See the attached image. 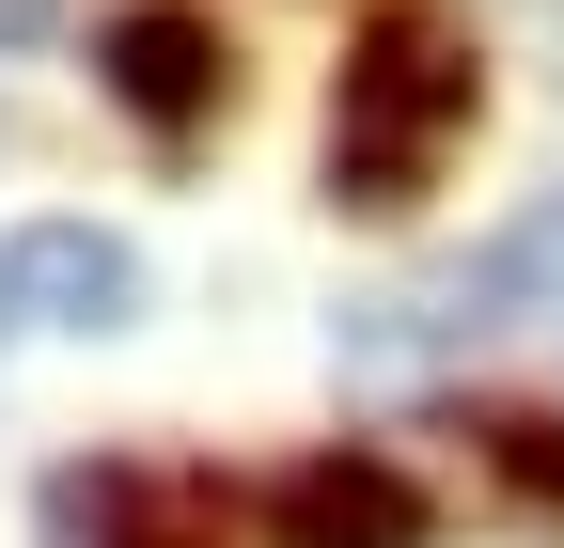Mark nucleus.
I'll return each instance as SVG.
<instances>
[{
	"instance_id": "f257e3e1",
	"label": "nucleus",
	"mask_w": 564,
	"mask_h": 548,
	"mask_svg": "<svg viewBox=\"0 0 564 548\" xmlns=\"http://www.w3.org/2000/svg\"><path fill=\"white\" fill-rule=\"evenodd\" d=\"M470 47L440 17H377L361 47H345V95H329V204H361V220H408L423 188H440V157L470 142Z\"/></svg>"
},
{
	"instance_id": "f03ea898",
	"label": "nucleus",
	"mask_w": 564,
	"mask_h": 548,
	"mask_svg": "<svg viewBox=\"0 0 564 548\" xmlns=\"http://www.w3.org/2000/svg\"><path fill=\"white\" fill-rule=\"evenodd\" d=\"M564 314V188L518 204L502 235H486L470 266H440V283H392L361 298V361H423V346H486V329H533Z\"/></svg>"
},
{
	"instance_id": "7ed1b4c3",
	"label": "nucleus",
	"mask_w": 564,
	"mask_h": 548,
	"mask_svg": "<svg viewBox=\"0 0 564 548\" xmlns=\"http://www.w3.org/2000/svg\"><path fill=\"white\" fill-rule=\"evenodd\" d=\"M141 314V251L110 220H32L0 235V329H47V346H79V329H126Z\"/></svg>"
},
{
	"instance_id": "20e7f679",
	"label": "nucleus",
	"mask_w": 564,
	"mask_h": 548,
	"mask_svg": "<svg viewBox=\"0 0 564 548\" xmlns=\"http://www.w3.org/2000/svg\"><path fill=\"white\" fill-rule=\"evenodd\" d=\"M423 517H440V502H423L392 454H361V439L267 470V533H282V548H423Z\"/></svg>"
},
{
	"instance_id": "39448f33",
	"label": "nucleus",
	"mask_w": 564,
	"mask_h": 548,
	"mask_svg": "<svg viewBox=\"0 0 564 548\" xmlns=\"http://www.w3.org/2000/svg\"><path fill=\"white\" fill-rule=\"evenodd\" d=\"M95 79L158 125V142H188V125L220 110V32H204L188 0H126V17L95 32Z\"/></svg>"
},
{
	"instance_id": "423d86ee",
	"label": "nucleus",
	"mask_w": 564,
	"mask_h": 548,
	"mask_svg": "<svg viewBox=\"0 0 564 548\" xmlns=\"http://www.w3.org/2000/svg\"><path fill=\"white\" fill-rule=\"evenodd\" d=\"M470 439H486V470H502V486H518V502L564 533V424H549V407H486Z\"/></svg>"
}]
</instances>
